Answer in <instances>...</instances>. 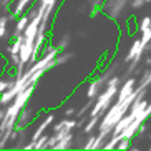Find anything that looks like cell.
Here are the masks:
<instances>
[{
	"label": "cell",
	"instance_id": "obj_6",
	"mask_svg": "<svg viewBox=\"0 0 151 151\" xmlns=\"http://www.w3.org/2000/svg\"><path fill=\"white\" fill-rule=\"evenodd\" d=\"M151 85V70L148 71L146 75L143 76V80H141V83H139V88H148Z\"/></svg>",
	"mask_w": 151,
	"mask_h": 151
},
{
	"label": "cell",
	"instance_id": "obj_12",
	"mask_svg": "<svg viewBox=\"0 0 151 151\" xmlns=\"http://www.w3.org/2000/svg\"><path fill=\"white\" fill-rule=\"evenodd\" d=\"M146 2H151V0H146Z\"/></svg>",
	"mask_w": 151,
	"mask_h": 151
},
{
	"label": "cell",
	"instance_id": "obj_8",
	"mask_svg": "<svg viewBox=\"0 0 151 151\" xmlns=\"http://www.w3.org/2000/svg\"><path fill=\"white\" fill-rule=\"evenodd\" d=\"M145 4H146V0H133V2H131V7H133L134 10H138V9H141Z\"/></svg>",
	"mask_w": 151,
	"mask_h": 151
},
{
	"label": "cell",
	"instance_id": "obj_3",
	"mask_svg": "<svg viewBox=\"0 0 151 151\" xmlns=\"http://www.w3.org/2000/svg\"><path fill=\"white\" fill-rule=\"evenodd\" d=\"M103 115H96V116H90V121L86 124H85V133H91V131H93L95 129V126H96V123H98V120H100V118H101Z\"/></svg>",
	"mask_w": 151,
	"mask_h": 151
},
{
	"label": "cell",
	"instance_id": "obj_5",
	"mask_svg": "<svg viewBox=\"0 0 151 151\" xmlns=\"http://www.w3.org/2000/svg\"><path fill=\"white\" fill-rule=\"evenodd\" d=\"M128 148H131V139L129 138H123V139H120V143L116 145V150H128Z\"/></svg>",
	"mask_w": 151,
	"mask_h": 151
},
{
	"label": "cell",
	"instance_id": "obj_7",
	"mask_svg": "<svg viewBox=\"0 0 151 151\" xmlns=\"http://www.w3.org/2000/svg\"><path fill=\"white\" fill-rule=\"evenodd\" d=\"M148 27H151V17H145L141 22H139V32H143Z\"/></svg>",
	"mask_w": 151,
	"mask_h": 151
},
{
	"label": "cell",
	"instance_id": "obj_4",
	"mask_svg": "<svg viewBox=\"0 0 151 151\" xmlns=\"http://www.w3.org/2000/svg\"><path fill=\"white\" fill-rule=\"evenodd\" d=\"M141 42H143V45H148L151 42V27L145 28L141 32Z\"/></svg>",
	"mask_w": 151,
	"mask_h": 151
},
{
	"label": "cell",
	"instance_id": "obj_2",
	"mask_svg": "<svg viewBox=\"0 0 151 151\" xmlns=\"http://www.w3.org/2000/svg\"><path fill=\"white\" fill-rule=\"evenodd\" d=\"M143 53H145V45H143L141 38H136V40L133 42V45H131L129 52L126 53V57H124V63H129L136 55H143Z\"/></svg>",
	"mask_w": 151,
	"mask_h": 151
},
{
	"label": "cell",
	"instance_id": "obj_1",
	"mask_svg": "<svg viewBox=\"0 0 151 151\" xmlns=\"http://www.w3.org/2000/svg\"><path fill=\"white\" fill-rule=\"evenodd\" d=\"M134 86H136V78H129V80H126L123 83V86L120 88V91H118V100H116V101L123 103L124 98H128L129 95L133 93Z\"/></svg>",
	"mask_w": 151,
	"mask_h": 151
},
{
	"label": "cell",
	"instance_id": "obj_10",
	"mask_svg": "<svg viewBox=\"0 0 151 151\" xmlns=\"http://www.w3.org/2000/svg\"><path fill=\"white\" fill-rule=\"evenodd\" d=\"M95 139H96V136H90V139L86 141V145H85V150H93Z\"/></svg>",
	"mask_w": 151,
	"mask_h": 151
},
{
	"label": "cell",
	"instance_id": "obj_9",
	"mask_svg": "<svg viewBox=\"0 0 151 151\" xmlns=\"http://www.w3.org/2000/svg\"><path fill=\"white\" fill-rule=\"evenodd\" d=\"M91 106H93V103H91V100H90V101L86 103V105H85V106L81 108L80 111H78V116H83L85 113H86V111H88V110H90V108H91Z\"/></svg>",
	"mask_w": 151,
	"mask_h": 151
},
{
	"label": "cell",
	"instance_id": "obj_11",
	"mask_svg": "<svg viewBox=\"0 0 151 151\" xmlns=\"http://www.w3.org/2000/svg\"><path fill=\"white\" fill-rule=\"evenodd\" d=\"M73 113H75V110H73V108H68V110H67V116H71Z\"/></svg>",
	"mask_w": 151,
	"mask_h": 151
}]
</instances>
